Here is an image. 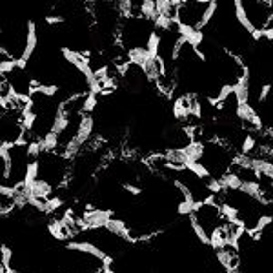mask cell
Masks as SVG:
<instances>
[{
  "label": "cell",
  "instance_id": "obj_8",
  "mask_svg": "<svg viewBox=\"0 0 273 273\" xmlns=\"http://www.w3.org/2000/svg\"><path fill=\"white\" fill-rule=\"evenodd\" d=\"M240 193L246 197H250V199H255V201L262 202L264 190H262V186H261V180H242Z\"/></svg>",
  "mask_w": 273,
  "mask_h": 273
},
{
  "label": "cell",
  "instance_id": "obj_26",
  "mask_svg": "<svg viewBox=\"0 0 273 273\" xmlns=\"http://www.w3.org/2000/svg\"><path fill=\"white\" fill-rule=\"evenodd\" d=\"M64 22H66V18L62 17V15H50V17H46V24L48 26H58V24Z\"/></svg>",
  "mask_w": 273,
  "mask_h": 273
},
{
  "label": "cell",
  "instance_id": "obj_14",
  "mask_svg": "<svg viewBox=\"0 0 273 273\" xmlns=\"http://www.w3.org/2000/svg\"><path fill=\"white\" fill-rule=\"evenodd\" d=\"M153 26H155L159 31H171V29H177L178 31V22L173 20V18L166 17V15H159V17L153 20Z\"/></svg>",
  "mask_w": 273,
  "mask_h": 273
},
{
  "label": "cell",
  "instance_id": "obj_19",
  "mask_svg": "<svg viewBox=\"0 0 273 273\" xmlns=\"http://www.w3.org/2000/svg\"><path fill=\"white\" fill-rule=\"evenodd\" d=\"M206 190L213 195H220L224 193V188H222V182H220V178H215V177H210L206 180Z\"/></svg>",
  "mask_w": 273,
  "mask_h": 273
},
{
  "label": "cell",
  "instance_id": "obj_11",
  "mask_svg": "<svg viewBox=\"0 0 273 273\" xmlns=\"http://www.w3.org/2000/svg\"><path fill=\"white\" fill-rule=\"evenodd\" d=\"M215 11H217V2H215V0H212V2H210V4H206V7L202 9L201 18H199V22L195 24V29L206 28L208 24L212 22V18L215 17Z\"/></svg>",
  "mask_w": 273,
  "mask_h": 273
},
{
  "label": "cell",
  "instance_id": "obj_2",
  "mask_svg": "<svg viewBox=\"0 0 273 273\" xmlns=\"http://www.w3.org/2000/svg\"><path fill=\"white\" fill-rule=\"evenodd\" d=\"M37 44H39V37H37V24L33 20H28L26 24V40H24V50L20 58L17 60L18 67H26V62L33 56L35 50H37Z\"/></svg>",
  "mask_w": 273,
  "mask_h": 273
},
{
  "label": "cell",
  "instance_id": "obj_24",
  "mask_svg": "<svg viewBox=\"0 0 273 273\" xmlns=\"http://www.w3.org/2000/svg\"><path fill=\"white\" fill-rule=\"evenodd\" d=\"M122 190L128 191L129 195H133V197H139L140 193H142V188H140V186L131 184V182H124V184H122Z\"/></svg>",
  "mask_w": 273,
  "mask_h": 273
},
{
  "label": "cell",
  "instance_id": "obj_1",
  "mask_svg": "<svg viewBox=\"0 0 273 273\" xmlns=\"http://www.w3.org/2000/svg\"><path fill=\"white\" fill-rule=\"evenodd\" d=\"M113 217H115L113 210H95V208H91V210L84 212L82 218H80V226H82V229H99L104 228L108 220Z\"/></svg>",
  "mask_w": 273,
  "mask_h": 273
},
{
  "label": "cell",
  "instance_id": "obj_3",
  "mask_svg": "<svg viewBox=\"0 0 273 273\" xmlns=\"http://www.w3.org/2000/svg\"><path fill=\"white\" fill-rule=\"evenodd\" d=\"M66 248L69 251H78V253H86V255L97 257L99 261H102V259L108 255V253H104V251L99 248V246H95L93 242H88V240H69L66 244Z\"/></svg>",
  "mask_w": 273,
  "mask_h": 273
},
{
  "label": "cell",
  "instance_id": "obj_21",
  "mask_svg": "<svg viewBox=\"0 0 273 273\" xmlns=\"http://www.w3.org/2000/svg\"><path fill=\"white\" fill-rule=\"evenodd\" d=\"M255 146H257V140L253 135H246L244 140H242V146H240V153H244V155H248V153H251V151L255 150Z\"/></svg>",
  "mask_w": 273,
  "mask_h": 273
},
{
  "label": "cell",
  "instance_id": "obj_25",
  "mask_svg": "<svg viewBox=\"0 0 273 273\" xmlns=\"http://www.w3.org/2000/svg\"><path fill=\"white\" fill-rule=\"evenodd\" d=\"M64 206V201H62L58 195H51L50 197V210L51 212H56V210H60Z\"/></svg>",
  "mask_w": 273,
  "mask_h": 273
},
{
  "label": "cell",
  "instance_id": "obj_4",
  "mask_svg": "<svg viewBox=\"0 0 273 273\" xmlns=\"http://www.w3.org/2000/svg\"><path fill=\"white\" fill-rule=\"evenodd\" d=\"M95 131V120L91 115H82L80 120H78V128H77V133H75V139L78 142H82L86 144L89 139H91V135Z\"/></svg>",
  "mask_w": 273,
  "mask_h": 273
},
{
  "label": "cell",
  "instance_id": "obj_17",
  "mask_svg": "<svg viewBox=\"0 0 273 273\" xmlns=\"http://www.w3.org/2000/svg\"><path fill=\"white\" fill-rule=\"evenodd\" d=\"M186 169L190 173H193L197 178H210L212 177V173H210V169H208L204 164H202L201 161L199 162H186Z\"/></svg>",
  "mask_w": 273,
  "mask_h": 273
},
{
  "label": "cell",
  "instance_id": "obj_29",
  "mask_svg": "<svg viewBox=\"0 0 273 273\" xmlns=\"http://www.w3.org/2000/svg\"><path fill=\"white\" fill-rule=\"evenodd\" d=\"M228 273H239V272H237V270H231V272H228Z\"/></svg>",
  "mask_w": 273,
  "mask_h": 273
},
{
  "label": "cell",
  "instance_id": "obj_23",
  "mask_svg": "<svg viewBox=\"0 0 273 273\" xmlns=\"http://www.w3.org/2000/svg\"><path fill=\"white\" fill-rule=\"evenodd\" d=\"M270 95H272V84H262L261 91H259V95H257V101L261 102V104H264Z\"/></svg>",
  "mask_w": 273,
  "mask_h": 273
},
{
  "label": "cell",
  "instance_id": "obj_20",
  "mask_svg": "<svg viewBox=\"0 0 273 273\" xmlns=\"http://www.w3.org/2000/svg\"><path fill=\"white\" fill-rule=\"evenodd\" d=\"M273 222V217L272 215H268V213H264V215H259V218H257V222H255V231H259V233H262L264 229L270 226V224Z\"/></svg>",
  "mask_w": 273,
  "mask_h": 273
},
{
  "label": "cell",
  "instance_id": "obj_10",
  "mask_svg": "<svg viewBox=\"0 0 273 273\" xmlns=\"http://www.w3.org/2000/svg\"><path fill=\"white\" fill-rule=\"evenodd\" d=\"M220 182H222L224 193H226V191H240V186H242V178L239 177V173L226 171L222 177H220Z\"/></svg>",
  "mask_w": 273,
  "mask_h": 273
},
{
  "label": "cell",
  "instance_id": "obj_28",
  "mask_svg": "<svg viewBox=\"0 0 273 273\" xmlns=\"http://www.w3.org/2000/svg\"><path fill=\"white\" fill-rule=\"evenodd\" d=\"M102 273H115L113 266H102Z\"/></svg>",
  "mask_w": 273,
  "mask_h": 273
},
{
  "label": "cell",
  "instance_id": "obj_6",
  "mask_svg": "<svg viewBox=\"0 0 273 273\" xmlns=\"http://www.w3.org/2000/svg\"><path fill=\"white\" fill-rule=\"evenodd\" d=\"M233 6H235V17H237L239 24L246 29V31H248V33L253 35L257 31V28L250 20V15H248V9H246L244 0H233Z\"/></svg>",
  "mask_w": 273,
  "mask_h": 273
},
{
  "label": "cell",
  "instance_id": "obj_16",
  "mask_svg": "<svg viewBox=\"0 0 273 273\" xmlns=\"http://www.w3.org/2000/svg\"><path fill=\"white\" fill-rule=\"evenodd\" d=\"M161 35H157L155 31H151L150 35H148V39H146V50H148V53L153 56H159V53H161Z\"/></svg>",
  "mask_w": 273,
  "mask_h": 273
},
{
  "label": "cell",
  "instance_id": "obj_15",
  "mask_svg": "<svg viewBox=\"0 0 273 273\" xmlns=\"http://www.w3.org/2000/svg\"><path fill=\"white\" fill-rule=\"evenodd\" d=\"M190 222H191V229H193L195 235H197V239L201 240L202 244H210V233H208L206 228H204V226L197 220V217L193 215V213L190 215Z\"/></svg>",
  "mask_w": 273,
  "mask_h": 273
},
{
  "label": "cell",
  "instance_id": "obj_12",
  "mask_svg": "<svg viewBox=\"0 0 273 273\" xmlns=\"http://www.w3.org/2000/svg\"><path fill=\"white\" fill-rule=\"evenodd\" d=\"M155 4H157V11H159V15H166V17L173 18V20H177L178 7L173 4L171 0H155Z\"/></svg>",
  "mask_w": 273,
  "mask_h": 273
},
{
  "label": "cell",
  "instance_id": "obj_9",
  "mask_svg": "<svg viewBox=\"0 0 273 273\" xmlns=\"http://www.w3.org/2000/svg\"><path fill=\"white\" fill-rule=\"evenodd\" d=\"M150 58V53L146 48H140V46H135V48H129L128 50V62L131 66L142 67L146 64V60Z\"/></svg>",
  "mask_w": 273,
  "mask_h": 273
},
{
  "label": "cell",
  "instance_id": "obj_5",
  "mask_svg": "<svg viewBox=\"0 0 273 273\" xmlns=\"http://www.w3.org/2000/svg\"><path fill=\"white\" fill-rule=\"evenodd\" d=\"M251 167L255 169L259 178H268L273 182V162L266 157H251Z\"/></svg>",
  "mask_w": 273,
  "mask_h": 273
},
{
  "label": "cell",
  "instance_id": "obj_7",
  "mask_svg": "<svg viewBox=\"0 0 273 273\" xmlns=\"http://www.w3.org/2000/svg\"><path fill=\"white\" fill-rule=\"evenodd\" d=\"M104 229H106L108 233L115 235V237H118V239H124V240H133L131 239V233H129V228L128 224L124 222V220H120V218H109L108 220V224L104 226Z\"/></svg>",
  "mask_w": 273,
  "mask_h": 273
},
{
  "label": "cell",
  "instance_id": "obj_22",
  "mask_svg": "<svg viewBox=\"0 0 273 273\" xmlns=\"http://www.w3.org/2000/svg\"><path fill=\"white\" fill-rule=\"evenodd\" d=\"M35 93H40L44 97H55L58 93V86L56 84H40L39 91H35Z\"/></svg>",
  "mask_w": 273,
  "mask_h": 273
},
{
  "label": "cell",
  "instance_id": "obj_27",
  "mask_svg": "<svg viewBox=\"0 0 273 273\" xmlns=\"http://www.w3.org/2000/svg\"><path fill=\"white\" fill-rule=\"evenodd\" d=\"M262 39L273 40V26H266V28L262 29Z\"/></svg>",
  "mask_w": 273,
  "mask_h": 273
},
{
  "label": "cell",
  "instance_id": "obj_18",
  "mask_svg": "<svg viewBox=\"0 0 273 273\" xmlns=\"http://www.w3.org/2000/svg\"><path fill=\"white\" fill-rule=\"evenodd\" d=\"M97 106H99V97H97V93L88 91L86 97H84V115H91V113L95 111Z\"/></svg>",
  "mask_w": 273,
  "mask_h": 273
},
{
  "label": "cell",
  "instance_id": "obj_13",
  "mask_svg": "<svg viewBox=\"0 0 273 273\" xmlns=\"http://www.w3.org/2000/svg\"><path fill=\"white\" fill-rule=\"evenodd\" d=\"M157 17H159V11H157L155 0H142V4H140V18L153 22Z\"/></svg>",
  "mask_w": 273,
  "mask_h": 273
}]
</instances>
